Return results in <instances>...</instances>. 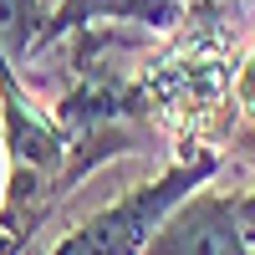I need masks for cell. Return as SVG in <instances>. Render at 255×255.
<instances>
[{
	"label": "cell",
	"mask_w": 255,
	"mask_h": 255,
	"mask_svg": "<svg viewBox=\"0 0 255 255\" xmlns=\"http://www.w3.org/2000/svg\"><path fill=\"white\" fill-rule=\"evenodd\" d=\"M215 168H220L215 153H189L174 168H163L158 179L123 189L113 204H102L97 215L72 225L67 235H61L51 250H41V255H143L148 240H153V230L163 225V215L184 194H194L199 184H209Z\"/></svg>",
	"instance_id": "cell-1"
},
{
	"label": "cell",
	"mask_w": 255,
	"mask_h": 255,
	"mask_svg": "<svg viewBox=\"0 0 255 255\" xmlns=\"http://www.w3.org/2000/svg\"><path fill=\"white\" fill-rule=\"evenodd\" d=\"M184 15H189L184 0H56V10L46 15V26H41L36 51L56 46L61 36L92 31L102 20H128V26H143V31H174Z\"/></svg>",
	"instance_id": "cell-3"
},
{
	"label": "cell",
	"mask_w": 255,
	"mask_h": 255,
	"mask_svg": "<svg viewBox=\"0 0 255 255\" xmlns=\"http://www.w3.org/2000/svg\"><path fill=\"white\" fill-rule=\"evenodd\" d=\"M230 92H235V102L245 108V118L255 123V46L235 61V72H230Z\"/></svg>",
	"instance_id": "cell-5"
},
{
	"label": "cell",
	"mask_w": 255,
	"mask_h": 255,
	"mask_svg": "<svg viewBox=\"0 0 255 255\" xmlns=\"http://www.w3.org/2000/svg\"><path fill=\"white\" fill-rule=\"evenodd\" d=\"M5 179H10V158H5V128H0V199H5Z\"/></svg>",
	"instance_id": "cell-8"
},
{
	"label": "cell",
	"mask_w": 255,
	"mask_h": 255,
	"mask_svg": "<svg viewBox=\"0 0 255 255\" xmlns=\"http://www.w3.org/2000/svg\"><path fill=\"white\" fill-rule=\"evenodd\" d=\"M41 26H46V10H41L36 0H0V46H5L10 61L36 51Z\"/></svg>",
	"instance_id": "cell-4"
},
{
	"label": "cell",
	"mask_w": 255,
	"mask_h": 255,
	"mask_svg": "<svg viewBox=\"0 0 255 255\" xmlns=\"http://www.w3.org/2000/svg\"><path fill=\"white\" fill-rule=\"evenodd\" d=\"M235 215H240L245 235H250V245H255V189H245V194H235Z\"/></svg>",
	"instance_id": "cell-6"
},
{
	"label": "cell",
	"mask_w": 255,
	"mask_h": 255,
	"mask_svg": "<svg viewBox=\"0 0 255 255\" xmlns=\"http://www.w3.org/2000/svg\"><path fill=\"white\" fill-rule=\"evenodd\" d=\"M0 255H26V240H20V235H10L5 225H0Z\"/></svg>",
	"instance_id": "cell-7"
},
{
	"label": "cell",
	"mask_w": 255,
	"mask_h": 255,
	"mask_svg": "<svg viewBox=\"0 0 255 255\" xmlns=\"http://www.w3.org/2000/svg\"><path fill=\"white\" fill-rule=\"evenodd\" d=\"M143 255H255V245L235 215V194L199 184L163 215Z\"/></svg>",
	"instance_id": "cell-2"
}]
</instances>
